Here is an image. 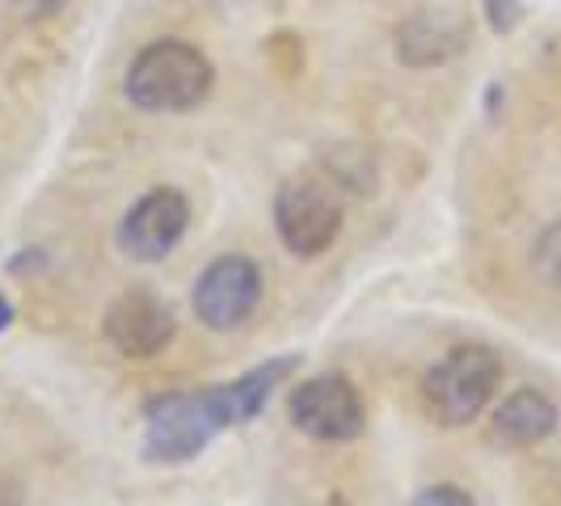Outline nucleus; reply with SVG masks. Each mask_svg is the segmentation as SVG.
<instances>
[{
    "mask_svg": "<svg viewBox=\"0 0 561 506\" xmlns=\"http://www.w3.org/2000/svg\"><path fill=\"white\" fill-rule=\"evenodd\" d=\"M300 367L296 355H279L271 364L250 367L232 384H216L203 393L152 396L144 410V460L152 464H186L228 426L253 422L271 393Z\"/></svg>",
    "mask_w": 561,
    "mask_h": 506,
    "instance_id": "f257e3e1",
    "label": "nucleus"
},
{
    "mask_svg": "<svg viewBox=\"0 0 561 506\" xmlns=\"http://www.w3.org/2000/svg\"><path fill=\"white\" fill-rule=\"evenodd\" d=\"M211 84H216V68L198 47L182 43V38H161V43H148L140 56L131 59L123 89H127L131 106H140V111L182 114L203 106Z\"/></svg>",
    "mask_w": 561,
    "mask_h": 506,
    "instance_id": "f03ea898",
    "label": "nucleus"
},
{
    "mask_svg": "<svg viewBox=\"0 0 561 506\" xmlns=\"http://www.w3.org/2000/svg\"><path fill=\"white\" fill-rule=\"evenodd\" d=\"M503 384V359L490 346H451L439 364L426 371L422 393L431 414L444 426H469L481 418V410L494 401Z\"/></svg>",
    "mask_w": 561,
    "mask_h": 506,
    "instance_id": "7ed1b4c3",
    "label": "nucleus"
},
{
    "mask_svg": "<svg viewBox=\"0 0 561 506\" xmlns=\"http://www.w3.org/2000/svg\"><path fill=\"white\" fill-rule=\"evenodd\" d=\"M275 228H279V241L296 257L325 253L342 232L337 182L321 177V173L287 177L275 195Z\"/></svg>",
    "mask_w": 561,
    "mask_h": 506,
    "instance_id": "20e7f679",
    "label": "nucleus"
},
{
    "mask_svg": "<svg viewBox=\"0 0 561 506\" xmlns=\"http://www.w3.org/2000/svg\"><path fill=\"white\" fill-rule=\"evenodd\" d=\"M287 414L296 422V430L317 444H355L367 426L359 389L337 371L300 380L287 396Z\"/></svg>",
    "mask_w": 561,
    "mask_h": 506,
    "instance_id": "39448f33",
    "label": "nucleus"
},
{
    "mask_svg": "<svg viewBox=\"0 0 561 506\" xmlns=\"http://www.w3.org/2000/svg\"><path fill=\"white\" fill-rule=\"evenodd\" d=\"M257 300H262V275H257V266H253L250 257H241V253L216 257L195 279V296H191L195 317L207 330H216V334H228L241 321H250Z\"/></svg>",
    "mask_w": 561,
    "mask_h": 506,
    "instance_id": "423d86ee",
    "label": "nucleus"
},
{
    "mask_svg": "<svg viewBox=\"0 0 561 506\" xmlns=\"http://www.w3.org/2000/svg\"><path fill=\"white\" fill-rule=\"evenodd\" d=\"M191 228V203L173 186H157L131 203V211L118 225V245L136 262H161L178 250V241Z\"/></svg>",
    "mask_w": 561,
    "mask_h": 506,
    "instance_id": "0eeeda50",
    "label": "nucleus"
},
{
    "mask_svg": "<svg viewBox=\"0 0 561 506\" xmlns=\"http://www.w3.org/2000/svg\"><path fill=\"white\" fill-rule=\"evenodd\" d=\"M102 330H106V342H111L118 355H127V359H152V355H161L169 342H173L178 321H173V309H169L157 291L131 287V291H123L111 309H106Z\"/></svg>",
    "mask_w": 561,
    "mask_h": 506,
    "instance_id": "6e6552de",
    "label": "nucleus"
},
{
    "mask_svg": "<svg viewBox=\"0 0 561 506\" xmlns=\"http://www.w3.org/2000/svg\"><path fill=\"white\" fill-rule=\"evenodd\" d=\"M397 59L410 68H435L448 64L465 51L469 43V18L456 4H426L414 9L410 18H401V26L393 34Z\"/></svg>",
    "mask_w": 561,
    "mask_h": 506,
    "instance_id": "1a4fd4ad",
    "label": "nucleus"
},
{
    "mask_svg": "<svg viewBox=\"0 0 561 506\" xmlns=\"http://www.w3.org/2000/svg\"><path fill=\"white\" fill-rule=\"evenodd\" d=\"M553 430H558V405L540 389H515L511 396H503V405L494 410V422H490V439L511 451L536 448Z\"/></svg>",
    "mask_w": 561,
    "mask_h": 506,
    "instance_id": "9d476101",
    "label": "nucleus"
},
{
    "mask_svg": "<svg viewBox=\"0 0 561 506\" xmlns=\"http://www.w3.org/2000/svg\"><path fill=\"white\" fill-rule=\"evenodd\" d=\"M536 271L545 283L561 287V220L536 237Z\"/></svg>",
    "mask_w": 561,
    "mask_h": 506,
    "instance_id": "9b49d317",
    "label": "nucleus"
},
{
    "mask_svg": "<svg viewBox=\"0 0 561 506\" xmlns=\"http://www.w3.org/2000/svg\"><path fill=\"white\" fill-rule=\"evenodd\" d=\"M485 18H490V26L506 34V30L519 26V18H524V4L519 0H485Z\"/></svg>",
    "mask_w": 561,
    "mask_h": 506,
    "instance_id": "f8f14e48",
    "label": "nucleus"
},
{
    "mask_svg": "<svg viewBox=\"0 0 561 506\" xmlns=\"http://www.w3.org/2000/svg\"><path fill=\"white\" fill-rule=\"evenodd\" d=\"M410 506H473V498H469L460 485H431V490H422Z\"/></svg>",
    "mask_w": 561,
    "mask_h": 506,
    "instance_id": "ddd939ff",
    "label": "nucleus"
},
{
    "mask_svg": "<svg viewBox=\"0 0 561 506\" xmlns=\"http://www.w3.org/2000/svg\"><path fill=\"white\" fill-rule=\"evenodd\" d=\"M13 13H22V18H51V13H59L68 0H4Z\"/></svg>",
    "mask_w": 561,
    "mask_h": 506,
    "instance_id": "4468645a",
    "label": "nucleus"
},
{
    "mask_svg": "<svg viewBox=\"0 0 561 506\" xmlns=\"http://www.w3.org/2000/svg\"><path fill=\"white\" fill-rule=\"evenodd\" d=\"M0 506H22V485L0 473Z\"/></svg>",
    "mask_w": 561,
    "mask_h": 506,
    "instance_id": "2eb2a0df",
    "label": "nucleus"
},
{
    "mask_svg": "<svg viewBox=\"0 0 561 506\" xmlns=\"http://www.w3.org/2000/svg\"><path fill=\"white\" fill-rule=\"evenodd\" d=\"M9 325H13V304H9V296L0 291V334H4Z\"/></svg>",
    "mask_w": 561,
    "mask_h": 506,
    "instance_id": "dca6fc26",
    "label": "nucleus"
}]
</instances>
